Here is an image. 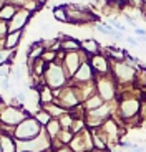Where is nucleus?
<instances>
[{
	"label": "nucleus",
	"instance_id": "1",
	"mask_svg": "<svg viewBox=\"0 0 146 152\" xmlns=\"http://www.w3.org/2000/svg\"><path fill=\"white\" fill-rule=\"evenodd\" d=\"M68 81L70 80H68V76L65 75V71H63L62 63L53 61V63H50V65L46 66L45 75H43V83L48 88H52V89H62L63 86L68 84Z\"/></svg>",
	"mask_w": 146,
	"mask_h": 152
},
{
	"label": "nucleus",
	"instance_id": "2",
	"mask_svg": "<svg viewBox=\"0 0 146 152\" xmlns=\"http://www.w3.org/2000/svg\"><path fill=\"white\" fill-rule=\"evenodd\" d=\"M116 81L113 78L111 73L108 75H96L95 76V86H96V93L103 98L105 103H110L118 96V88H116Z\"/></svg>",
	"mask_w": 146,
	"mask_h": 152
},
{
	"label": "nucleus",
	"instance_id": "3",
	"mask_svg": "<svg viewBox=\"0 0 146 152\" xmlns=\"http://www.w3.org/2000/svg\"><path fill=\"white\" fill-rule=\"evenodd\" d=\"M43 131V127L40 126V122L33 118V116H28L27 119H23L20 124L15 126L13 129V137L17 141H32L38 136Z\"/></svg>",
	"mask_w": 146,
	"mask_h": 152
},
{
	"label": "nucleus",
	"instance_id": "4",
	"mask_svg": "<svg viewBox=\"0 0 146 152\" xmlns=\"http://www.w3.org/2000/svg\"><path fill=\"white\" fill-rule=\"evenodd\" d=\"M28 116H33V114L25 106H10L8 104V106H4V109H0V124L15 127Z\"/></svg>",
	"mask_w": 146,
	"mask_h": 152
},
{
	"label": "nucleus",
	"instance_id": "5",
	"mask_svg": "<svg viewBox=\"0 0 146 152\" xmlns=\"http://www.w3.org/2000/svg\"><path fill=\"white\" fill-rule=\"evenodd\" d=\"M111 75L116 83H133L136 69L126 65L125 61H111Z\"/></svg>",
	"mask_w": 146,
	"mask_h": 152
},
{
	"label": "nucleus",
	"instance_id": "6",
	"mask_svg": "<svg viewBox=\"0 0 146 152\" xmlns=\"http://www.w3.org/2000/svg\"><path fill=\"white\" fill-rule=\"evenodd\" d=\"M141 109V103L136 98H126L121 99V103L118 106V113L125 121H130L133 118H138V113Z\"/></svg>",
	"mask_w": 146,
	"mask_h": 152
},
{
	"label": "nucleus",
	"instance_id": "7",
	"mask_svg": "<svg viewBox=\"0 0 146 152\" xmlns=\"http://www.w3.org/2000/svg\"><path fill=\"white\" fill-rule=\"evenodd\" d=\"M66 18H68L66 23H72V25H83V23H90L93 20H98L90 8L73 10V8H68V7H66Z\"/></svg>",
	"mask_w": 146,
	"mask_h": 152
},
{
	"label": "nucleus",
	"instance_id": "8",
	"mask_svg": "<svg viewBox=\"0 0 146 152\" xmlns=\"http://www.w3.org/2000/svg\"><path fill=\"white\" fill-rule=\"evenodd\" d=\"M90 66H91L93 73L96 75H108V73H111V61L108 60L106 55L103 53H98V55H93L90 56Z\"/></svg>",
	"mask_w": 146,
	"mask_h": 152
},
{
	"label": "nucleus",
	"instance_id": "9",
	"mask_svg": "<svg viewBox=\"0 0 146 152\" xmlns=\"http://www.w3.org/2000/svg\"><path fill=\"white\" fill-rule=\"evenodd\" d=\"M32 12H28L27 8H18L15 12V15L8 20V31H17V30H23V27L27 25V22L30 20Z\"/></svg>",
	"mask_w": 146,
	"mask_h": 152
},
{
	"label": "nucleus",
	"instance_id": "10",
	"mask_svg": "<svg viewBox=\"0 0 146 152\" xmlns=\"http://www.w3.org/2000/svg\"><path fill=\"white\" fill-rule=\"evenodd\" d=\"M91 80H95V73H93L90 63L86 61V63H81L80 68L77 69V73L73 75V78L70 81H73V83H86V81H91Z\"/></svg>",
	"mask_w": 146,
	"mask_h": 152
},
{
	"label": "nucleus",
	"instance_id": "11",
	"mask_svg": "<svg viewBox=\"0 0 146 152\" xmlns=\"http://www.w3.org/2000/svg\"><path fill=\"white\" fill-rule=\"evenodd\" d=\"M0 151L2 152H17V139L10 134L0 132Z\"/></svg>",
	"mask_w": 146,
	"mask_h": 152
},
{
	"label": "nucleus",
	"instance_id": "12",
	"mask_svg": "<svg viewBox=\"0 0 146 152\" xmlns=\"http://www.w3.org/2000/svg\"><path fill=\"white\" fill-rule=\"evenodd\" d=\"M105 101L103 98H101L98 93H95V94H91L88 99H85L83 103H81V106H83L85 113H88V111H93V109H98L100 106H103Z\"/></svg>",
	"mask_w": 146,
	"mask_h": 152
},
{
	"label": "nucleus",
	"instance_id": "13",
	"mask_svg": "<svg viewBox=\"0 0 146 152\" xmlns=\"http://www.w3.org/2000/svg\"><path fill=\"white\" fill-rule=\"evenodd\" d=\"M80 50H83L88 56H93V55L101 53V48H100V45H98V42H96V40H93V38L80 42Z\"/></svg>",
	"mask_w": 146,
	"mask_h": 152
},
{
	"label": "nucleus",
	"instance_id": "14",
	"mask_svg": "<svg viewBox=\"0 0 146 152\" xmlns=\"http://www.w3.org/2000/svg\"><path fill=\"white\" fill-rule=\"evenodd\" d=\"M20 40H22V30L8 31V35L5 37V40H4V48H7V50H15L17 46H18Z\"/></svg>",
	"mask_w": 146,
	"mask_h": 152
},
{
	"label": "nucleus",
	"instance_id": "15",
	"mask_svg": "<svg viewBox=\"0 0 146 152\" xmlns=\"http://www.w3.org/2000/svg\"><path fill=\"white\" fill-rule=\"evenodd\" d=\"M43 129H45L46 136L50 137V141H55V139L58 137V134L62 132V126H60V122H58L57 118H52Z\"/></svg>",
	"mask_w": 146,
	"mask_h": 152
},
{
	"label": "nucleus",
	"instance_id": "16",
	"mask_svg": "<svg viewBox=\"0 0 146 152\" xmlns=\"http://www.w3.org/2000/svg\"><path fill=\"white\" fill-rule=\"evenodd\" d=\"M42 53H43V46H42V43H40V40H37V42H35L33 45L27 50V60H28V63H30V61L38 60V58L42 56Z\"/></svg>",
	"mask_w": 146,
	"mask_h": 152
},
{
	"label": "nucleus",
	"instance_id": "17",
	"mask_svg": "<svg viewBox=\"0 0 146 152\" xmlns=\"http://www.w3.org/2000/svg\"><path fill=\"white\" fill-rule=\"evenodd\" d=\"M60 45H62V50L70 53V51H78L80 50V42L75 40L72 37H65L63 40H60Z\"/></svg>",
	"mask_w": 146,
	"mask_h": 152
},
{
	"label": "nucleus",
	"instance_id": "18",
	"mask_svg": "<svg viewBox=\"0 0 146 152\" xmlns=\"http://www.w3.org/2000/svg\"><path fill=\"white\" fill-rule=\"evenodd\" d=\"M18 10V8L15 7V5L12 4H4L2 7H0V20H5V22H8V20L12 18V17L15 15V12Z\"/></svg>",
	"mask_w": 146,
	"mask_h": 152
},
{
	"label": "nucleus",
	"instance_id": "19",
	"mask_svg": "<svg viewBox=\"0 0 146 152\" xmlns=\"http://www.w3.org/2000/svg\"><path fill=\"white\" fill-rule=\"evenodd\" d=\"M42 107H43V109H45V111H46V113H48V114H50L52 118H57V119L60 118V116H62L63 113H66V111L63 109L62 106H58L57 103H50V104H45V106H42Z\"/></svg>",
	"mask_w": 146,
	"mask_h": 152
},
{
	"label": "nucleus",
	"instance_id": "20",
	"mask_svg": "<svg viewBox=\"0 0 146 152\" xmlns=\"http://www.w3.org/2000/svg\"><path fill=\"white\" fill-rule=\"evenodd\" d=\"M52 13H53V18L58 20V22H62V23L68 22V18H66V4L65 5H57Z\"/></svg>",
	"mask_w": 146,
	"mask_h": 152
},
{
	"label": "nucleus",
	"instance_id": "21",
	"mask_svg": "<svg viewBox=\"0 0 146 152\" xmlns=\"http://www.w3.org/2000/svg\"><path fill=\"white\" fill-rule=\"evenodd\" d=\"M15 58V50H7V48H0V65H10L12 60Z\"/></svg>",
	"mask_w": 146,
	"mask_h": 152
},
{
	"label": "nucleus",
	"instance_id": "22",
	"mask_svg": "<svg viewBox=\"0 0 146 152\" xmlns=\"http://www.w3.org/2000/svg\"><path fill=\"white\" fill-rule=\"evenodd\" d=\"M33 118L37 119L38 122H40V126H42V127H45V126L48 124V121L52 119V116H50L48 113H46V111L43 109V107H40V109H38L37 113L33 114Z\"/></svg>",
	"mask_w": 146,
	"mask_h": 152
},
{
	"label": "nucleus",
	"instance_id": "23",
	"mask_svg": "<svg viewBox=\"0 0 146 152\" xmlns=\"http://www.w3.org/2000/svg\"><path fill=\"white\" fill-rule=\"evenodd\" d=\"M58 122H60V126H62V129H68L70 131V127H72V124H73V116L66 111V113H63L60 118H58Z\"/></svg>",
	"mask_w": 146,
	"mask_h": 152
},
{
	"label": "nucleus",
	"instance_id": "24",
	"mask_svg": "<svg viewBox=\"0 0 146 152\" xmlns=\"http://www.w3.org/2000/svg\"><path fill=\"white\" fill-rule=\"evenodd\" d=\"M95 28H96L98 31H100V33L108 35V37H113V35H115L116 31H118V30H115V28H113L111 25H110V23H106V22H105V23H98V25H96Z\"/></svg>",
	"mask_w": 146,
	"mask_h": 152
},
{
	"label": "nucleus",
	"instance_id": "25",
	"mask_svg": "<svg viewBox=\"0 0 146 152\" xmlns=\"http://www.w3.org/2000/svg\"><path fill=\"white\" fill-rule=\"evenodd\" d=\"M40 58L45 61L46 65H50V63L57 61V51H53V50H43V53H42Z\"/></svg>",
	"mask_w": 146,
	"mask_h": 152
},
{
	"label": "nucleus",
	"instance_id": "26",
	"mask_svg": "<svg viewBox=\"0 0 146 152\" xmlns=\"http://www.w3.org/2000/svg\"><path fill=\"white\" fill-rule=\"evenodd\" d=\"M135 83L138 86H146V68H138L135 76Z\"/></svg>",
	"mask_w": 146,
	"mask_h": 152
},
{
	"label": "nucleus",
	"instance_id": "27",
	"mask_svg": "<svg viewBox=\"0 0 146 152\" xmlns=\"http://www.w3.org/2000/svg\"><path fill=\"white\" fill-rule=\"evenodd\" d=\"M8 35V23L5 20H0V38H5Z\"/></svg>",
	"mask_w": 146,
	"mask_h": 152
},
{
	"label": "nucleus",
	"instance_id": "28",
	"mask_svg": "<svg viewBox=\"0 0 146 152\" xmlns=\"http://www.w3.org/2000/svg\"><path fill=\"white\" fill-rule=\"evenodd\" d=\"M126 5H130V7H133V8H138V10H141V8L145 7L143 0H126Z\"/></svg>",
	"mask_w": 146,
	"mask_h": 152
},
{
	"label": "nucleus",
	"instance_id": "29",
	"mask_svg": "<svg viewBox=\"0 0 146 152\" xmlns=\"http://www.w3.org/2000/svg\"><path fill=\"white\" fill-rule=\"evenodd\" d=\"M110 25H111V27L115 28V30L121 31V33H123V31L126 30V27H125V25H121V23H119L118 20H115V18H111V20H110Z\"/></svg>",
	"mask_w": 146,
	"mask_h": 152
},
{
	"label": "nucleus",
	"instance_id": "30",
	"mask_svg": "<svg viewBox=\"0 0 146 152\" xmlns=\"http://www.w3.org/2000/svg\"><path fill=\"white\" fill-rule=\"evenodd\" d=\"M53 152H73V151H72V149H70V145H62V147L55 149Z\"/></svg>",
	"mask_w": 146,
	"mask_h": 152
},
{
	"label": "nucleus",
	"instance_id": "31",
	"mask_svg": "<svg viewBox=\"0 0 146 152\" xmlns=\"http://www.w3.org/2000/svg\"><path fill=\"white\" fill-rule=\"evenodd\" d=\"M126 42L130 43V45H133V46H138L139 45L138 40H135V38H131V37H126Z\"/></svg>",
	"mask_w": 146,
	"mask_h": 152
},
{
	"label": "nucleus",
	"instance_id": "32",
	"mask_svg": "<svg viewBox=\"0 0 146 152\" xmlns=\"http://www.w3.org/2000/svg\"><path fill=\"white\" fill-rule=\"evenodd\" d=\"M135 33L138 35V37H146V30H143V28H135Z\"/></svg>",
	"mask_w": 146,
	"mask_h": 152
},
{
	"label": "nucleus",
	"instance_id": "33",
	"mask_svg": "<svg viewBox=\"0 0 146 152\" xmlns=\"http://www.w3.org/2000/svg\"><path fill=\"white\" fill-rule=\"evenodd\" d=\"M0 104H4V98H2V94H0Z\"/></svg>",
	"mask_w": 146,
	"mask_h": 152
},
{
	"label": "nucleus",
	"instance_id": "34",
	"mask_svg": "<svg viewBox=\"0 0 146 152\" xmlns=\"http://www.w3.org/2000/svg\"><path fill=\"white\" fill-rule=\"evenodd\" d=\"M143 17H145V18H146V8H145V10H143Z\"/></svg>",
	"mask_w": 146,
	"mask_h": 152
},
{
	"label": "nucleus",
	"instance_id": "35",
	"mask_svg": "<svg viewBox=\"0 0 146 152\" xmlns=\"http://www.w3.org/2000/svg\"><path fill=\"white\" fill-rule=\"evenodd\" d=\"M38 2H40V4H42V5H43V4H45V2H46V0H38Z\"/></svg>",
	"mask_w": 146,
	"mask_h": 152
},
{
	"label": "nucleus",
	"instance_id": "36",
	"mask_svg": "<svg viewBox=\"0 0 146 152\" xmlns=\"http://www.w3.org/2000/svg\"><path fill=\"white\" fill-rule=\"evenodd\" d=\"M85 152H95V149H91V151H85Z\"/></svg>",
	"mask_w": 146,
	"mask_h": 152
},
{
	"label": "nucleus",
	"instance_id": "37",
	"mask_svg": "<svg viewBox=\"0 0 146 152\" xmlns=\"http://www.w3.org/2000/svg\"><path fill=\"white\" fill-rule=\"evenodd\" d=\"M143 4H145V5H146V0H143Z\"/></svg>",
	"mask_w": 146,
	"mask_h": 152
},
{
	"label": "nucleus",
	"instance_id": "38",
	"mask_svg": "<svg viewBox=\"0 0 146 152\" xmlns=\"http://www.w3.org/2000/svg\"><path fill=\"white\" fill-rule=\"evenodd\" d=\"M0 152H2V151H0Z\"/></svg>",
	"mask_w": 146,
	"mask_h": 152
}]
</instances>
